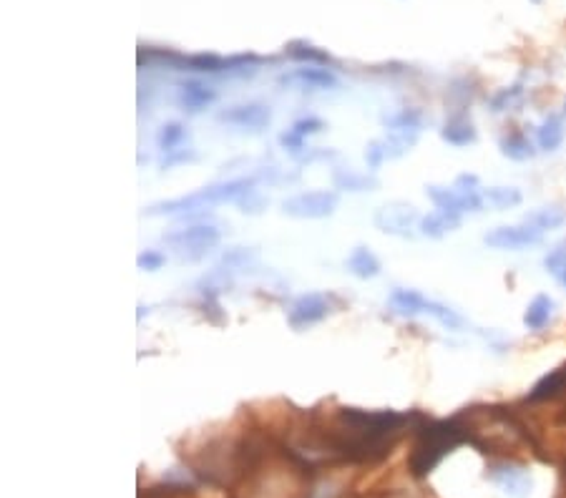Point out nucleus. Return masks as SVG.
Returning a JSON list of instances; mask_svg holds the SVG:
<instances>
[{
  "label": "nucleus",
  "instance_id": "f257e3e1",
  "mask_svg": "<svg viewBox=\"0 0 566 498\" xmlns=\"http://www.w3.org/2000/svg\"><path fill=\"white\" fill-rule=\"evenodd\" d=\"M254 179L252 176H242V179H230L220 181V184L204 186V189L194 191L189 196H179V199H169V202H156L149 209H144L146 217H171V214H192L199 209H207L212 204H225V202H240L242 196L249 194Z\"/></svg>",
  "mask_w": 566,
  "mask_h": 498
},
{
  "label": "nucleus",
  "instance_id": "f03ea898",
  "mask_svg": "<svg viewBox=\"0 0 566 498\" xmlns=\"http://www.w3.org/2000/svg\"><path fill=\"white\" fill-rule=\"evenodd\" d=\"M468 435L453 423V420H441V423L428 425L421 433V440L416 445V456H413V471L416 476H426L433 468L438 466L441 458L458 448Z\"/></svg>",
  "mask_w": 566,
  "mask_h": 498
},
{
  "label": "nucleus",
  "instance_id": "7ed1b4c3",
  "mask_svg": "<svg viewBox=\"0 0 566 498\" xmlns=\"http://www.w3.org/2000/svg\"><path fill=\"white\" fill-rule=\"evenodd\" d=\"M222 239V232L212 224H194V227H182L164 234V244L174 247L182 260H199L212 247H217Z\"/></svg>",
  "mask_w": 566,
  "mask_h": 498
},
{
  "label": "nucleus",
  "instance_id": "20e7f679",
  "mask_svg": "<svg viewBox=\"0 0 566 498\" xmlns=\"http://www.w3.org/2000/svg\"><path fill=\"white\" fill-rule=\"evenodd\" d=\"M335 207L337 194L327 189L302 191V194H294L282 202V212L294 219H325L335 212Z\"/></svg>",
  "mask_w": 566,
  "mask_h": 498
},
{
  "label": "nucleus",
  "instance_id": "39448f33",
  "mask_svg": "<svg viewBox=\"0 0 566 498\" xmlns=\"http://www.w3.org/2000/svg\"><path fill=\"white\" fill-rule=\"evenodd\" d=\"M544 242V232L536 227H531L529 222L521 224H503V227H496L491 232L483 234V244L491 249H511V252H518V249L526 247H536V244Z\"/></svg>",
  "mask_w": 566,
  "mask_h": 498
},
{
  "label": "nucleus",
  "instance_id": "423d86ee",
  "mask_svg": "<svg viewBox=\"0 0 566 498\" xmlns=\"http://www.w3.org/2000/svg\"><path fill=\"white\" fill-rule=\"evenodd\" d=\"M416 222H421L416 207L403 204V202L383 204V207L375 212V227L383 234H390V237L411 239L413 229H416Z\"/></svg>",
  "mask_w": 566,
  "mask_h": 498
},
{
  "label": "nucleus",
  "instance_id": "0eeeda50",
  "mask_svg": "<svg viewBox=\"0 0 566 498\" xmlns=\"http://www.w3.org/2000/svg\"><path fill=\"white\" fill-rule=\"evenodd\" d=\"M330 312V303H327V297L320 295V292H310V295H302L297 297L292 303L287 312V322L292 330H304V327H312V325L322 322Z\"/></svg>",
  "mask_w": 566,
  "mask_h": 498
},
{
  "label": "nucleus",
  "instance_id": "6e6552de",
  "mask_svg": "<svg viewBox=\"0 0 566 498\" xmlns=\"http://www.w3.org/2000/svg\"><path fill=\"white\" fill-rule=\"evenodd\" d=\"M220 123H227V126H237L245 128V131H264L272 121V113L264 103H240V106H230L225 111H220Z\"/></svg>",
  "mask_w": 566,
  "mask_h": 498
},
{
  "label": "nucleus",
  "instance_id": "1a4fd4ad",
  "mask_svg": "<svg viewBox=\"0 0 566 498\" xmlns=\"http://www.w3.org/2000/svg\"><path fill=\"white\" fill-rule=\"evenodd\" d=\"M282 86H294L302 91H325V88H337V78L332 71L320 68V66H302L289 73L279 76Z\"/></svg>",
  "mask_w": 566,
  "mask_h": 498
},
{
  "label": "nucleus",
  "instance_id": "9d476101",
  "mask_svg": "<svg viewBox=\"0 0 566 498\" xmlns=\"http://www.w3.org/2000/svg\"><path fill=\"white\" fill-rule=\"evenodd\" d=\"M488 478H491L496 486L503 488V493L513 498H526L531 491V478L526 471L516 466H508V463H498V466L488 468Z\"/></svg>",
  "mask_w": 566,
  "mask_h": 498
},
{
  "label": "nucleus",
  "instance_id": "9b49d317",
  "mask_svg": "<svg viewBox=\"0 0 566 498\" xmlns=\"http://www.w3.org/2000/svg\"><path fill=\"white\" fill-rule=\"evenodd\" d=\"M214 98H217V91H214L212 86L202 83V81L192 78V81L179 83V103H182V108L187 113L204 111L209 103H214Z\"/></svg>",
  "mask_w": 566,
  "mask_h": 498
},
{
  "label": "nucleus",
  "instance_id": "f8f14e48",
  "mask_svg": "<svg viewBox=\"0 0 566 498\" xmlns=\"http://www.w3.org/2000/svg\"><path fill=\"white\" fill-rule=\"evenodd\" d=\"M441 138H443L446 143H451V146L463 148V146H468V143H473L475 138H478V133H475L473 121H470L465 113H456V116H451L448 121L443 123Z\"/></svg>",
  "mask_w": 566,
  "mask_h": 498
},
{
  "label": "nucleus",
  "instance_id": "ddd939ff",
  "mask_svg": "<svg viewBox=\"0 0 566 498\" xmlns=\"http://www.w3.org/2000/svg\"><path fill=\"white\" fill-rule=\"evenodd\" d=\"M345 267H347V272L353 277H358V280H373V277L380 275L378 257H375L368 247H355L353 252H350V257L345 260Z\"/></svg>",
  "mask_w": 566,
  "mask_h": 498
},
{
  "label": "nucleus",
  "instance_id": "4468645a",
  "mask_svg": "<svg viewBox=\"0 0 566 498\" xmlns=\"http://www.w3.org/2000/svg\"><path fill=\"white\" fill-rule=\"evenodd\" d=\"M453 189L458 191L460 202H463L465 212H481L483 207H486V199H483V189L481 184H478V176L473 174H460L458 179H456Z\"/></svg>",
  "mask_w": 566,
  "mask_h": 498
},
{
  "label": "nucleus",
  "instance_id": "2eb2a0df",
  "mask_svg": "<svg viewBox=\"0 0 566 498\" xmlns=\"http://www.w3.org/2000/svg\"><path fill=\"white\" fill-rule=\"evenodd\" d=\"M498 148H501V154L511 161H529L536 156V148L531 143V138L521 131H511L498 141Z\"/></svg>",
  "mask_w": 566,
  "mask_h": 498
},
{
  "label": "nucleus",
  "instance_id": "dca6fc26",
  "mask_svg": "<svg viewBox=\"0 0 566 498\" xmlns=\"http://www.w3.org/2000/svg\"><path fill=\"white\" fill-rule=\"evenodd\" d=\"M524 222H529L531 227L541 229L546 234L551 229H559L566 224V207H561V204H546V207H539L526 214Z\"/></svg>",
  "mask_w": 566,
  "mask_h": 498
},
{
  "label": "nucleus",
  "instance_id": "f3484780",
  "mask_svg": "<svg viewBox=\"0 0 566 498\" xmlns=\"http://www.w3.org/2000/svg\"><path fill=\"white\" fill-rule=\"evenodd\" d=\"M426 194H428V199L436 204V209H438V212L453 214V217H463V214H465L463 202H460L458 191H456L453 186H436V184H431V186H426Z\"/></svg>",
  "mask_w": 566,
  "mask_h": 498
},
{
  "label": "nucleus",
  "instance_id": "a211bd4d",
  "mask_svg": "<svg viewBox=\"0 0 566 498\" xmlns=\"http://www.w3.org/2000/svg\"><path fill=\"white\" fill-rule=\"evenodd\" d=\"M458 227H460V217H453V214H446V212H433L418 222L421 234L423 237H431V239L446 237V234L456 232Z\"/></svg>",
  "mask_w": 566,
  "mask_h": 498
},
{
  "label": "nucleus",
  "instance_id": "6ab92c4d",
  "mask_svg": "<svg viewBox=\"0 0 566 498\" xmlns=\"http://www.w3.org/2000/svg\"><path fill=\"white\" fill-rule=\"evenodd\" d=\"M554 315V300L549 295H536L524 312V325L529 330H544Z\"/></svg>",
  "mask_w": 566,
  "mask_h": 498
},
{
  "label": "nucleus",
  "instance_id": "aec40b11",
  "mask_svg": "<svg viewBox=\"0 0 566 498\" xmlns=\"http://www.w3.org/2000/svg\"><path fill=\"white\" fill-rule=\"evenodd\" d=\"M566 128H564V118L551 113L544 123L539 126V133H536V141H539L541 151H556V148L564 143Z\"/></svg>",
  "mask_w": 566,
  "mask_h": 498
},
{
  "label": "nucleus",
  "instance_id": "412c9836",
  "mask_svg": "<svg viewBox=\"0 0 566 498\" xmlns=\"http://www.w3.org/2000/svg\"><path fill=\"white\" fill-rule=\"evenodd\" d=\"M426 295H421L418 290H408V287H398L390 295V305L396 308V312L401 315H423V308H426Z\"/></svg>",
  "mask_w": 566,
  "mask_h": 498
},
{
  "label": "nucleus",
  "instance_id": "4be33fe9",
  "mask_svg": "<svg viewBox=\"0 0 566 498\" xmlns=\"http://www.w3.org/2000/svg\"><path fill=\"white\" fill-rule=\"evenodd\" d=\"M483 199L496 212H506V209H513L524 202V194L516 186H488V189H483Z\"/></svg>",
  "mask_w": 566,
  "mask_h": 498
},
{
  "label": "nucleus",
  "instance_id": "5701e85b",
  "mask_svg": "<svg viewBox=\"0 0 566 498\" xmlns=\"http://www.w3.org/2000/svg\"><path fill=\"white\" fill-rule=\"evenodd\" d=\"M332 184L342 191H373L378 189V179L368 174H355L350 169H335L332 171Z\"/></svg>",
  "mask_w": 566,
  "mask_h": 498
},
{
  "label": "nucleus",
  "instance_id": "b1692460",
  "mask_svg": "<svg viewBox=\"0 0 566 498\" xmlns=\"http://www.w3.org/2000/svg\"><path fill=\"white\" fill-rule=\"evenodd\" d=\"M564 387H566V365L541 377V380L536 382L534 387H531L529 400H531V403H536V400H549V397L559 395V392L564 390Z\"/></svg>",
  "mask_w": 566,
  "mask_h": 498
},
{
  "label": "nucleus",
  "instance_id": "393cba45",
  "mask_svg": "<svg viewBox=\"0 0 566 498\" xmlns=\"http://www.w3.org/2000/svg\"><path fill=\"white\" fill-rule=\"evenodd\" d=\"M423 315H431L433 320H438L446 330H463L465 327V320L460 317L456 310H451L448 305H443V303H436V300H426Z\"/></svg>",
  "mask_w": 566,
  "mask_h": 498
},
{
  "label": "nucleus",
  "instance_id": "a878e982",
  "mask_svg": "<svg viewBox=\"0 0 566 498\" xmlns=\"http://www.w3.org/2000/svg\"><path fill=\"white\" fill-rule=\"evenodd\" d=\"M184 138H187V126L179 121H169L159 128V133H156V146H159L164 154H169V151H177V148L182 146Z\"/></svg>",
  "mask_w": 566,
  "mask_h": 498
},
{
  "label": "nucleus",
  "instance_id": "bb28decb",
  "mask_svg": "<svg viewBox=\"0 0 566 498\" xmlns=\"http://www.w3.org/2000/svg\"><path fill=\"white\" fill-rule=\"evenodd\" d=\"M383 123L390 128V131H413L418 133L423 128V113L418 108H401L393 116L383 118Z\"/></svg>",
  "mask_w": 566,
  "mask_h": 498
},
{
  "label": "nucleus",
  "instance_id": "cd10ccee",
  "mask_svg": "<svg viewBox=\"0 0 566 498\" xmlns=\"http://www.w3.org/2000/svg\"><path fill=\"white\" fill-rule=\"evenodd\" d=\"M521 98H524V86L513 83V86H508V88L496 91V93L491 96V101H488V108H491L493 113L511 111V108H516L518 103H521Z\"/></svg>",
  "mask_w": 566,
  "mask_h": 498
},
{
  "label": "nucleus",
  "instance_id": "c85d7f7f",
  "mask_svg": "<svg viewBox=\"0 0 566 498\" xmlns=\"http://www.w3.org/2000/svg\"><path fill=\"white\" fill-rule=\"evenodd\" d=\"M416 138H418V133H413V131H393L388 138H383L388 159H401L403 154H408V151L416 146Z\"/></svg>",
  "mask_w": 566,
  "mask_h": 498
},
{
  "label": "nucleus",
  "instance_id": "c756f323",
  "mask_svg": "<svg viewBox=\"0 0 566 498\" xmlns=\"http://www.w3.org/2000/svg\"><path fill=\"white\" fill-rule=\"evenodd\" d=\"M287 54L292 56V59H297V61H307L310 66L327 63V54H322V51H317L315 46H310V43H302V41L289 43V46H287Z\"/></svg>",
  "mask_w": 566,
  "mask_h": 498
},
{
  "label": "nucleus",
  "instance_id": "7c9ffc66",
  "mask_svg": "<svg viewBox=\"0 0 566 498\" xmlns=\"http://www.w3.org/2000/svg\"><path fill=\"white\" fill-rule=\"evenodd\" d=\"M136 265H139V270H144V272H156L166 265V255L164 252H159V249H144V252L136 257Z\"/></svg>",
  "mask_w": 566,
  "mask_h": 498
},
{
  "label": "nucleus",
  "instance_id": "2f4dec72",
  "mask_svg": "<svg viewBox=\"0 0 566 498\" xmlns=\"http://www.w3.org/2000/svg\"><path fill=\"white\" fill-rule=\"evenodd\" d=\"M192 161H197V151H192V148H177V151L164 154L161 169H171V166H177V164H192Z\"/></svg>",
  "mask_w": 566,
  "mask_h": 498
},
{
  "label": "nucleus",
  "instance_id": "473e14b6",
  "mask_svg": "<svg viewBox=\"0 0 566 498\" xmlns=\"http://www.w3.org/2000/svg\"><path fill=\"white\" fill-rule=\"evenodd\" d=\"M544 267L551 272V275H556V272H559L561 267H566V239H564V242L556 244V247L551 249L549 255H546Z\"/></svg>",
  "mask_w": 566,
  "mask_h": 498
},
{
  "label": "nucleus",
  "instance_id": "72a5a7b5",
  "mask_svg": "<svg viewBox=\"0 0 566 498\" xmlns=\"http://www.w3.org/2000/svg\"><path fill=\"white\" fill-rule=\"evenodd\" d=\"M322 128H325V121L322 118H315V116H307V118H299V121L292 123V131H297L299 136H312V133H320Z\"/></svg>",
  "mask_w": 566,
  "mask_h": 498
},
{
  "label": "nucleus",
  "instance_id": "f704fd0d",
  "mask_svg": "<svg viewBox=\"0 0 566 498\" xmlns=\"http://www.w3.org/2000/svg\"><path fill=\"white\" fill-rule=\"evenodd\" d=\"M385 159H388V154H385V143L383 141H370L368 148H365V161H368V169L375 171Z\"/></svg>",
  "mask_w": 566,
  "mask_h": 498
},
{
  "label": "nucleus",
  "instance_id": "c9c22d12",
  "mask_svg": "<svg viewBox=\"0 0 566 498\" xmlns=\"http://www.w3.org/2000/svg\"><path fill=\"white\" fill-rule=\"evenodd\" d=\"M279 143H282L287 151H292V154H299V151L304 148V136H299L297 131L287 128V131L279 133Z\"/></svg>",
  "mask_w": 566,
  "mask_h": 498
},
{
  "label": "nucleus",
  "instance_id": "e433bc0d",
  "mask_svg": "<svg viewBox=\"0 0 566 498\" xmlns=\"http://www.w3.org/2000/svg\"><path fill=\"white\" fill-rule=\"evenodd\" d=\"M554 277H556V282H559V285H561V287H564V290H566V267H561V270H559V272H556V275H554Z\"/></svg>",
  "mask_w": 566,
  "mask_h": 498
},
{
  "label": "nucleus",
  "instance_id": "4c0bfd02",
  "mask_svg": "<svg viewBox=\"0 0 566 498\" xmlns=\"http://www.w3.org/2000/svg\"><path fill=\"white\" fill-rule=\"evenodd\" d=\"M564 116H566V101H564Z\"/></svg>",
  "mask_w": 566,
  "mask_h": 498
},
{
  "label": "nucleus",
  "instance_id": "58836bf2",
  "mask_svg": "<svg viewBox=\"0 0 566 498\" xmlns=\"http://www.w3.org/2000/svg\"><path fill=\"white\" fill-rule=\"evenodd\" d=\"M531 3H541V0H531Z\"/></svg>",
  "mask_w": 566,
  "mask_h": 498
}]
</instances>
